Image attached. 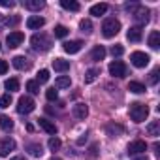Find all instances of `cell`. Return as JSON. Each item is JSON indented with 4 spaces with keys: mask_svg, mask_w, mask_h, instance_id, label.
I'll return each instance as SVG.
<instances>
[{
    "mask_svg": "<svg viewBox=\"0 0 160 160\" xmlns=\"http://www.w3.org/2000/svg\"><path fill=\"white\" fill-rule=\"evenodd\" d=\"M122 53H124V47H122V45H113V47H111V55H113V57H121Z\"/></svg>",
    "mask_w": 160,
    "mask_h": 160,
    "instance_id": "cell-39",
    "label": "cell"
},
{
    "mask_svg": "<svg viewBox=\"0 0 160 160\" xmlns=\"http://www.w3.org/2000/svg\"><path fill=\"white\" fill-rule=\"evenodd\" d=\"M0 49H2V47H0Z\"/></svg>",
    "mask_w": 160,
    "mask_h": 160,
    "instance_id": "cell-47",
    "label": "cell"
},
{
    "mask_svg": "<svg viewBox=\"0 0 160 160\" xmlns=\"http://www.w3.org/2000/svg\"><path fill=\"white\" fill-rule=\"evenodd\" d=\"M134 160H149V158H147V156H145V154H141V156H136V158H134Z\"/></svg>",
    "mask_w": 160,
    "mask_h": 160,
    "instance_id": "cell-44",
    "label": "cell"
},
{
    "mask_svg": "<svg viewBox=\"0 0 160 160\" xmlns=\"http://www.w3.org/2000/svg\"><path fill=\"white\" fill-rule=\"evenodd\" d=\"M27 149H28V152H30L32 156H42V154H43L42 145H38V143H30V145H27Z\"/></svg>",
    "mask_w": 160,
    "mask_h": 160,
    "instance_id": "cell-29",
    "label": "cell"
},
{
    "mask_svg": "<svg viewBox=\"0 0 160 160\" xmlns=\"http://www.w3.org/2000/svg\"><path fill=\"white\" fill-rule=\"evenodd\" d=\"M43 25H45V19H43V17H40V15H30V17L27 19V27H28L30 30L42 28Z\"/></svg>",
    "mask_w": 160,
    "mask_h": 160,
    "instance_id": "cell-11",
    "label": "cell"
},
{
    "mask_svg": "<svg viewBox=\"0 0 160 160\" xmlns=\"http://www.w3.org/2000/svg\"><path fill=\"white\" fill-rule=\"evenodd\" d=\"M147 134L152 136V138H158L160 136V121H152L147 124Z\"/></svg>",
    "mask_w": 160,
    "mask_h": 160,
    "instance_id": "cell-23",
    "label": "cell"
},
{
    "mask_svg": "<svg viewBox=\"0 0 160 160\" xmlns=\"http://www.w3.org/2000/svg\"><path fill=\"white\" fill-rule=\"evenodd\" d=\"M36 81H38V83H47V81H49V70H40Z\"/></svg>",
    "mask_w": 160,
    "mask_h": 160,
    "instance_id": "cell-33",
    "label": "cell"
},
{
    "mask_svg": "<svg viewBox=\"0 0 160 160\" xmlns=\"http://www.w3.org/2000/svg\"><path fill=\"white\" fill-rule=\"evenodd\" d=\"M106 12H108V4H104V2L94 4V6L91 8V15H94V17H100V15H104Z\"/></svg>",
    "mask_w": 160,
    "mask_h": 160,
    "instance_id": "cell-25",
    "label": "cell"
},
{
    "mask_svg": "<svg viewBox=\"0 0 160 160\" xmlns=\"http://www.w3.org/2000/svg\"><path fill=\"white\" fill-rule=\"evenodd\" d=\"M23 6L27 10H30V12H40L45 6V2L43 0H23Z\"/></svg>",
    "mask_w": 160,
    "mask_h": 160,
    "instance_id": "cell-15",
    "label": "cell"
},
{
    "mask_svg": "<svg viewBox=\"0 0 160 160\" xmlns=\"http://www.w3.org/2000/svg\"><path fill=\"white\" fill-rule=\"evenodd\" d=\"M23 42H25V34H23V32H19V30H15V32H10V34H8V38H6V43H8L12 49L19 47Z\"/></svg>",
    "mask_w": 160,
    "mask_h": 160,
    "instance_id": "cell-9",
    "label": "cell"
},
{
    "mask_svg": "<svg viewBox=\"0 0 160 160\" xmlns=\"http://www.w3.org/2000/svg\"><path fill=\"white\" fill-rule=\"evenodd\" d=\"M106 132H108V136H111V138H119V136L124 134V126H122V124H115V122H111V124L106 126Z\"/></svg>",
    "mask_w": 160,
    "mask_h": 160,
    "instance_id": "cell-13",
    "label": "cell"
},
{
    "mask_svg": "<svg viewBox=\"0 0 160 160\" xmlns=\"http://www.w3.org/2000/svg\"><path fill=\"white\" fill-rule=\"evenodd\" d=\"M149 15H151V12H149L145 6H138V8L132 12V17H134V21H136L138 25H147L149 19H151Z\"/></svg>",
    "mask_w": 160,
    "mask_h": 160,
    "instance_id": "cell-5",
    "label": "cell"
},
{
    "mask_svg": "<svg viewBox=\"0 0 160 160\" xmlns=\"http://www.w3.org/2000/svg\"><path fill=\"white\" fill-rule=\"evenodd\" d=\"M0 126H2L4 132H10L13 128V121L8 117V115H0Z\"/></svg>",
    "mask_w": 160,
    "mask_h": 160,
    "instance_id": "cell-26",
    "label": "cell"
},
{
    "mask_svg": "<svg viewBox=\"0 0 160 160\" xmlns=\"http://www.w3.org/2000/svg\"><path fill=\"white\" fill-rule=\"evenodd\" d=\"M45 98H47L49 102H55V100L58 98V92H57L55 89H47V91H45Z\"/></svg>",
    "mask_w": 160,
    "mask_h": 160,
    "instance_id": "cell-38",
    "label": "cell"
},
{
    "mask_svg": "<svg viewBox=\"0 0 160 160\" xmlns=\"http://www.w3.org/2000/svg\"><path fill=\"white\" fill-rule=\"evenodd\" d=\"M108 70H109V73H111L113 77H124L126 72H128V68H126V64H124L122 60H113Z\"/></svg>",
    "mask_w": 160,
    "mask_h": 160,
    "instance_id": "cell-7",
    "label": "cell"
},
{
    "mask_svg": "<svg viewBox=\"0 0 160 160\" xmlns=\"http://www.w3.org/2000/svg\"><path fill=\"white\" fill-rule=\"evenodd\" d=\"M119 30H121V23L115 17H109V19H106L102 23V34H104V38H113V36L119 34Z\"/></svg>",
    "mask_w": 160,
    "mask_h": 160,
    "instance_id": "cell-3",
    "label": "cell"
},
{
    "mask_svg": "<svg viewBox=\"0 0 160 160\" xmlns=\"http://www.w3.org/2000/svg\"><path fill=\"white\" fill-rule=\"evenodd\" d=\"M0 6H2V8H13L15 2H13V0H0Z\"/></svg>",
    "mask_w": 160,
    "mask_h": 160,
    "instance_id": "cell-41",
    "label": "cell"
},
{
    "mask_svg": "<svg viewBox=\"0 0 160 160\" xmlns=\"http://www.w3.org/2000/svg\"><path fill=\"white\" fill-rule=\"evenodd\" d=\"M15 147H17V143H15V139H12V138L0 139V156H8L12 151H15Z\"/></svg>",
    "mask_w": 160,
    "mask_h": 160,
    "instance_id": "cell-8",
    "label": "cell"
},
{
    "mask_svg": "<svg viewBox=\"0 0 160 160\" xmlns=\"http://www.w3.org/2000/svg\"><path fill=\"white\" fill-rule=\"evenodd\" d=\"M27 91H28L30 94H38V92H40V83L34 81V79H30V81H27Z\"/></svg>",
    "mask_w": 160,
    "mask_h": 160,
    "instance_id": "cell-30",
    "label": "cell"
},
{
    "mask_svg": "<svg viewBox=\"0 0 160 160\" xmlns=\"http://www.w3.org/2000/svg\"><path fill=\"white\" fill-rule=\"evenodd\" d=\"M17 23H19V17H6L4 19V25L6 27H15Z\"/></svg>",
    "mask_w": 160,
    "mask_h": 160,
    "instance_id": "cell-40",
    "label": "cell"
},
{
    "mask_svg": "<svg viewBox=\"0 0 160 160\" xmlns=\"http://www.w3.org/2000/svg\"><path fill=\"white\" fill-rule=\"evenodd\" d=\"M12 64H13L17 70H28V66H30L25 57H13V58H12Z\"/></svg>",
    "mask_w": 160,
    "mask_h": 160,
    "instance_id": "cell-21",
    "label": "cell"
},
{
    "mask_svg": "<svg viewBox=\"0 0 160 160\" xmlns=\"http://www.w3.org/2000/svg\"><path fill=\"white\" fill-rule=\"evenodd\" d=\"M51 160H62V158H58V156H53V158H51Z\"/></svg>",
    "mask_w": 160,
    "mask_h": 160,
    "instance_id": "cell-46",
    "label": "cell"
},
{
    "mask_svg": "<svg viewBox=\"0 0 160 160\" xmlns=\"http://www.w3.org/2000/svg\"><path fill=\"white\" fill-rule=\"evenodd\" d=\"M126 38H128L130 42H134V43L141 42V28H139V27H132V28L126 32Z\"/></svg>",
    "mask_w": 160,
    "mask_h": 160,
    "instance_id": "cell-16",
    "label": "cell"
},
{
    "mask_svg": "<svg viewBox=\"0 0 160 160\" xmlns=\"http://www.w3.org/2000/svg\"><path fill=\"white\" fill-rule=\"evenodd\" d=\"M8 72V62L6 60H0V75H4Z\"/></svg>",
    "mask_w": 160,
    "mask_h": 160,
    "instance_id": "cell-42",
    "label": "cell"
},
{
    "mask_svg": "<svg viewBox=\"0 0 160 160\" xmlns=\"http://www.w3.org/2000/svg\"><path fill=\"white\" fill-rule=\"evenodd\" d=\"M145 151H147V143H145V141H141V139H136V141L128 143V154H132V156L143 154Z\"/></svg>",
    "mask_w": 160,
    "mask_h": 160,
    "instance_id": "cell-10",
    "label": "cell"
},
{
    "mask_svg": "<svg viewBox=\"0 0 160 160\" xmlns=\"http://www.w3.org/2000/svg\"><path fill=\"white\" fill-rule=\"evenodd\" d=\"M128 113H130V119L134 122H143L149 117V108L141 102H132L128 108Z\"/></svg>",
    "mask_w": 160,
    "mask_h": 160,
    "instance_id": "cell-1",
    "label": "cell"
},
{
    "mask_svg": "<svg viewBox=\"0 0 160 160\" xmlns=\"http://www.w3.org/2000/svg\"><path fill=\"white\" fill-rule=\"evenodd\" d=\"M91 58H92V60H104V58H106V49H104V45H94L92 51H91Z\"/></svg>",
    "mask_w": 160,
    "mask_h": 160,
    "instance_id": "cell-17",
    "label": "cell"
},
{
    "mask_svg": "<svg viewBox=\"0 0 160 160\" xmlns=\"http://www.w3.org/2000/svg\"><path fill=\"white\" fill-rule=\"evenodd\" d=\"M98 75H100V70H98V68H91V70H87V73H85V83H92Z\"/></svg>",
    "mask_w": 160,
    "mask_h": 160,
    "instance_id": "cell-28",
    "label": "cell"
},
{
    "mask_svg": "<svg viewBox=\"0 0 160 160\" xmlns=\"http://www.w3.org/2000/svg\"><path fill=\"white\" fill-rule=\"evenodd\" d=\"M128 91L130 92H136V94H141V92H145V85H141L138 81H130L128 83Z\"/></svg>",
    "mask_w": 160,
    "mask_h": 160,
    "instance_id": "cell-27",
    "label": "cell"
},
{
    "mask_svg": "<svg viewBox=\"0 0 160 160\" xmlns=\"http://www.w3.org/2000/svg\"><path fill=\"white\" fill-rule=\"evenodd\" d=\"M53 68H55L57 72H68V70H70V62L64 60V58H55V60H53Z\"/></svg>",
    "mask_w": 160,
    "mask_h": 160,
    "instance_id": "cell-22",
    "label": "cell"
},
{
    "mask_svg": "<svg viewBox=\"0 0 160 160\" xmlns=\"http://www.w3.org/2000/svg\"><path fill=\"white\" fill-rule=\"evenodd\" d=\"M130 60H132V64H134L136 68H145V66L149 64L151 57H149L147 53H143V51H134V53L130 55Z\"/></svg>",
    "mask_w": 160,
    "mask_h": 160,
    "instance_id": "cell-6",
    "label": "cell"
},
{
    "mask_svg": "<svg viewBox=\"0 0 160 160\" xmlns=\"http://www.w3.org/2000/svg\"><path fill=\"white\" fill-rule=\"evenodd\" d=\"M4 85H6V89H8L10 92H15V91H19V81H17V79H15V77H12V79H8V81H6Z\"/></svg>",
    "mask_w": 160,
    "mask_h": 160,
    "instance_id": "cell-31",
    "label": "cell"
},
{
    "mask_svg": "<svg viewBox=\"0 0 160 160\" xmlns=\"http://www.w3.org/2000/svg\"><path fill=\"white\" fill-rule=\"evenodd\" d=\"M55 36H57V38H66V36H68V28H66L64 25H57V27H55Z\"/></svg>",
    "mask_w": 160,
    "mask_h": 160,
    "instance_id": "cell-34",
    "label": "cell"
},
{
    "mask_svg": "<svg viewBox=\"0 0 160 160\" xmlns=\"http://www.w3.org/2000/svg\"><path fill=\"white\" fill-rule=\"evenodd\" d=\"M79 28H81V32H87V34H91V32H92V23H91L89 19H83L81 23H79Z\"/></svg>",
    "mask_w": 160,
    "mask_h": 160,
    "instance_id": "cell-32",
    "label": "cell"
},
{
    "mask_svg": "<svg viewBox=\"0 0 160 160\" xmlns=\"http://www.w3.org/2000/svg\"><path fill=\"white\" fill-rule=\"evenodd\" d=\"M158 73H160V68H154V70L151 72V75H149V83H151V85H156V83H158Z\"/></svg>",
    "mask_w": 160,
    "mask_h": 160,
    "instance_id": "cell-37",
    "label": "cell"
},
{
    "mask_svg": "<svg viewBox=\"0 0 160 160\" xmlns=\"http://www.w3.org/2000/svg\"><path fill=\"white\" fill-rule=\"evenodd\" d=\"M55 85H57V89H68L72 85V79H70V75H58Z\"/></svg>",
    "mask_w": 160,
    "mask_h": 160,
    "instance_id": "cell-24",
    "label": "cell"
},
{
    "mask_svg": "<svg viewBox=\"0 0 160 160\" xmlns=\"http://www.w3.org/2000/svg\"><path fill=\"white\" fill-rule=\"evenodd\" d=\"M60 6L68 12H79L81 10V6H79V2H75V0H60Z\"/></svg>",
    "mask_w": 160,
    "mask_h": 160,
    "instance_id": "cell-19",
    "label": "cell"
},
{
    "mask_svg": "<svg viewBox=\"0 0 160 160\" xmlns=\"http://www.w3.org/2000/svg\"><path fill=\"white\" fill-rule=\"evenodd\" d=\"M149 47L151 49H158L160 47V32L158 30H152L149 34Z\"/></svg>",
    "mask_w": 160,
    "mask_h": 160,
    "instance_id": "cell-20",
    "label": "cell"
},
{
    "mask_svg": "<svg viewBox=\"0 0 160 160\" xmlns=\"http://www.w3.org/2000/svg\"><path fill=\"white\" fill-rule=\"evenodd\" d=\"M34 108H36V104H34V100H32L30 96H21L19 102H17V111H19L21 115H28V113H32Z\"/></svg>",
    "mask_w": 160,
    "mask_h": 160,
    "instance_id": "cell-4",
    "label": "cell"
},
{
    "mask_svg": "<svg viewBox=\"0 0 160 160\" xmlns=\"http://www.w3.org/2000/svg\"><path fill=\"white\" fill-rule=\"evenodd\" d=\"M85 141H87V134H85V136H81V138H79V139H77V145H83Z\"/></svg>",
    "mask_w": 160,
    "mask_h": 160,
    "instance_id": "cell-43",
    "label": "cell"
},
{
    "mask_svg": "<svg viewBox=\"0 0 160 160\" xmlns=\"http://www.w3.org/2000/svg\"><path fill=\"white\" fill-rule=\"evenodd\" d=\"M72 111H73V117H75V119H85V117L89 115V108H87V104H81V102L75 104Z\"/></svg>",
    "mask_w": 160,
    "mask_h": 160,
    "instance_id": "cell-14",
    "label": "cell"
},
{
    "mask_svg": "<svg viewBox=\"0 0 160 160\" xmlns=\"http://www.w3.org/2000/svg\"><path fill=\"white\" fill-rule=\"evenodd\" d=\"M81 47H83V42H79V40H73V42H66V43H64V51H66L68 55L79 53V51H81Z\"/></svg>",
    "mask_w": 160,
    "mask_h": 160,
    "instance_id": "cell-12",
    "label": "cell"
},
{
    "mask_svg": "<svg viewBox=\"0 0 160 160\" xmlns=\"http://www.w3.org/2000/svg\"><path fill=\"white\" fill-rule=\"evenodd\" d=\"M12 160H27V158H25V156H13Z\"/></svg>",
    "mask_w": 160,
    "mask_h": 160,
    "instance_id": "cell-45",
    "label": "cell"
},
{
    "mask_svg": "<svg viewBox=\"0 0 160 160\" xmlns=\"http://www.w3.org/2000/svg\"><path fill=\"white\" fill-rule=\"evenodd\" d=\"M10 106H12V94H10V92L4 94V96H0V108L6 109V108H10Z\"/></svg>",
    "mask_w": 160,
    "mask_h": 160,
    "instance_id": "cell-35",
    "label": "cell"
},
{
    "mask_svg": "<svg viewBox=\"0 0 160 160\" xmlns=\"http://www.w3.org/2000/svg\"><path fill=\"white\" fill-rule=\"evenodd\" d=\"M38 122H40V126H42L47 134H51V136H55V134H57V126H55V122H51L49 119H40Z\"/></svg>",
    "mask_w": 160,
    "mask_h": 160,
    "instance_id": "cell-18",
    "label": "cell"
},
{
    "mask_svg": "<svg viewBox=\"0 0 160 160\" xmlns=\"http://www.w3.org/2000/svg\"><path fill=\"white\" fill-rule=\"evenodd\" d=\"M47 145H49V149H51V151L55 152V151H58V149H60V139L53 136V138L49 139V143H47Z\"/></svg>",
    "mask_w": 160,
    "mask_h": 160,
    "instance_id": "cell-36",
    "label": "cell"
},
{
    "mask_svg": "<svg viewBox=\"0 0 160 160\" xmlns=\"http://www.w3.org/2000/svg\"><path fill=\"white\" fill-rule=\"evenodd\" d=\"M30 43H32V49L34 51H40V53H45V51H49L51 49V40L45 36V34H34L32 38H30Z\"/></svg>",
    "mask_w": 160,
    "mask_h": 160,
    "instance_id": "cell-2",
    "label": "cell"
}]
</instances>
